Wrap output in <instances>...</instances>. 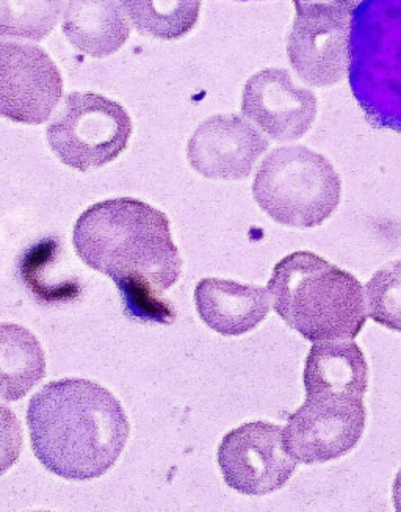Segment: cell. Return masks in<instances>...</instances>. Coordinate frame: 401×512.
<instances>
[{
	"label": "cell",
	"instance_id": "obj_1",
	"mask_svg": "<svg viewBox=\"0 0 401 512\" xmlns=\"http://www.w3.org/2000/svg\"><path fill=\"white\" fill-rule=\"evenodd\" d=\"M73 243L88 267L115 282L127 317L173 323L163 293L178 282L182 257L165 213L134 198L98 202L80 215Z\"/></svg>",
	"mask_w": 401,
	"mask_h": 512
},
{
	"label": "cell",
	"instance_id": "obj_2",
	"mask_svg": "<svg viewBox=\"0 0 401 512\" xmlns=\"http://www.w3.org/2000/svg\"><path fill=\"white\" fill-rule=\"evenodd\" d=\"M27 423L38 461L71 481L109 472L131 434L120 401L90 379H62L44 386L30 400Z\"/></svg>",
	"mask_w": 401,
	"mask_h": 512
},
{
	"label": "cell",
	"instance_id": "obj_3",
	"mask_svg": "<svg viewBox=\"0 0 401 512\" xmlns=\"http://www.w3.org/2000/svg\"><path fill=\"white\" fill-rule=\"evenodd\" d=\"M267 289L276 314L312 343L356 339L369 317L361 282L309 251L276 264Z\"/></svg>",
	"mask_w": 401,
	"mask_h": 512
},
{
	"label": "cell",
	"instance_id": "obj_4",
	"mask_svg": "<svg viewBox=\"0 0 401 512\" xmlns=\"http://www.w3.org/2000/svg\"><path fill=\"white\" fill-rule=\"evenodd\" d=\"M348 80L367 121L401 134V0H362L353 11Z\"/></svg>",
	"mask_w": 401,
	"mask_h": 512
},
{
	"label": "cell",
	"instance_id": "obj_5",
	"mask_svg": "<svg viewBox=\"0 0 401 512\" xmlns=\"http://www.w3.org/2000/svg\"><path fill=\"white\" fill-rule=\"evenodd\" d=\"M254 201L271 220L289 228L325 223L340 204L342 181L325 156L306 146H282L259 166Z\"/></svg>",
	"mask_w": 401,
	"mask_h": 512
},
{
	"label": "cell",
	"instance_id": "obj_6",
	"mask_svg": "<svg viewBox=\"0 0 401 512\" xmlns=\"http://www.w3.org/2000/svg\"><path fill=\"white\" fill-rule=\"evenodd\" d=\"M132 119L123 105L96 93H71L47 127V141L60 162L77 171L109 165L131 140Z\"/></svg>",
	"mask_w": 401,
	"mask_h": 512
},
{
	"label": "cell",
	"instance_id": "obj_7",
	"mask_svg": "<svg viewBox=\"0 0 401 512\" xmlns=\"http://www.w3.org/2000/svg\"><path fill=\"white\" fill-rule=\"evenodd\" d=\"M365 404L353 395H306L284 428L287 450L301 464L314 466L348 455L365 430Z\"/></svg>",
	"mask_w": 401,
	"mask_h": 512
},
{
	"label": "cell",
	"instance_id": "obj_8",
	"mask_svg": "<svg viewBox=\"0 0 401 512\" xmlns=\"http://www.w3.org/2000/svg\"><path fill=\"white\" fill-rule=\"evenodd\" d=\"M297 459L287 450L284 430L270 422H251L226 434L218 448L224 481L243 495H267L289 483Z\"/></svg>",
	"mask_w": 401,
	"mask_h": 512
},
{
	"label": "cell",
	"instance_id": "obj_9",
	"mask_svg": "<svg viewBox=\"0 0 401 512\" xmlns=\"http://www.w3.org/2000/svg\"><path fill=\"white\" fill-rule=\"evenodd\" d=\"M63 96L60 69L44 49L21 41H0V116L40 126Z\"/></svg>",
	"mask_w": 401,
	"mask_h": 512
},
{
	"label": "cell",
	"instance_id": "obj_10",
	"mask_svg": "<svg viewBox=\"0 0 401 512\" xmlns=\"http://www.w3.org/2000/svg\"><path fill=\"white\" fill-rule=\"evenodd\" d=\"M246 119L275 141H295L308 134L317 118L315 94L301 87L286 69H264L243 88Z\"/></svg>",
	"mask_w": 401,
	"mask_h": 512
},
{
	"label": "cell",
	"instance_id": "obj_11",
	"mask_svg": "<svg viewBox=\"0 0 401 512\" xmlns=\"http://www.w3.org/2000/svg\"><path fill=\"white\" fill-rule=\"evenodd\" d=\"M270 141L250 119L239 115L207 118L188 141L187 157L196 173L215 181H243L253 173Z\"/></svg>",
	"mask_w": 401,
	"mask_h": 512
},
{
	"label": "cell",
	"instance_id": "obj_12",
	"mask_svg": "<svg viewBox=\"0 0 401 512\" xmlns=\"http://www.w3.org/2000/svg\"><path fill=\"white\" fill-rule=\"evenodd\" d=\"M271 296L259 285L207 278L195 290L201 320L226 337H239L256 329L270 312Z\"/></svg>",
	"mask_w": 401,
	"mask_h": 512
},
{
	"label": "cell",
	"instance_id": "obj_13",
	"mask_svg": "<svg viewBox=\"0 0 401 512\" xmlns=\"http://www.w3.org/2000/svg\"><path fill=\"white\" fill-rule=\"evenodd\" d=\"M66 40L82 54L105 58L131 37L132 22L121 0H68L63 10Z\"/></svg>",
	"mask_w": 401,
	"mask_h": 512
},
{
	"label": "cell",
	"instance_id": "obj_14",
	"mask_svg": "<svg viewBox=\"0 0 401 512\" xmlns=\"http://www.w3.org/2000/svg\"><path fill=\"white\" fill-rule=\"evenodd\" d=\"M306 395L337 394L364 397L369 365L353 340H328L312 345L304 365Z\"/></svg>",
	"mask_w": 401,
	"mask_h": 512
},
{
	"label": "cell",
	"instance_id": "obj_15",
	"mask_svg": "<svg viewBox=\"0 0 401 512\" xmlns=\"http://www.w3.org/2000/svg\"><path fill=\"white\" fill-rule=\"evenodd\" d=\"M46 357L32 331L15 323L0 325V400L18 401L40 383Z\"/></svg>",
	"mask_w": 401,
	"mask_h": 512
},
{
	"label": "cell",
	"instance_id": "obj_16",
	"mask_svg": "<svg viewBox=\"0 0 401 512\" xmlns=\"http://www.w3.org/2000/svg\"><path fill=\"white\" fill-rule=\"evenodd\" d=\"M132 26L146 37L181 40L198 24L201 0H121Z\"/></svg>",
	"mask_w": 401,
	"mask_h": 512
},
{
	"label": "cell",
	"instance_id": "obj_17",
	"mask_svg": "<svg viewBox=\"0 0 401 512\" xmlns=\"http://www.w3.org/2000/svg\"><path fill=\"white\" fill-rule=\"evenodd\" d=\"M65 0H0V38L43 41L57 27Z\"/></svg>",
	"mask_w": 401,
	"mask_h": 512
},
{
	"label": "cell",
	"instance_id": "obj_18",
	"mask_svg": "<svg viewBox=\"0 0 401 512\" xmlns=\"http://www.w3.org/2000/svg\"><path fill=\"white\" fill-rule=\"evenodd\" d=\"M364 290L369 317L383 328L401 332V260L376 271Z\"/></svg>",
	"mask_w": 401,
	"mask_h": 512
},
{
	"label": "cell",
	"instance_id": "obj_19",
	"mask_svg": "<svg viewBox=\"0 0 401 512\" xmlns=\"http://www.w3.org/2000/svg\"><path fill=\"white\" fill-rule=\"evenodd\" d=\"M362 0H295L297 16L350 27L351 15Z\"/></svg>",
	"mask_w": 401,
	"mask_h": 512
},
{
	"label": "cell",
	"instance_id": "obj_20",
	"mask_svg": "<svg viewBox=\"0 0 401 512\" xmlns=\"http://www.w3.org/2000/svg\"><path fill=\"white\" fill-rule=\"evenodd\" d=\"M24 437L15 412L0 404V476L15 466L21 456Z\"/></svg>",
	"mask_w": 401,
	"mask_h": 512
},
{
	"label": "cell",
	"instance_id": "obj_21",
	"mask_svg": "<svg viewBox=\"0 0 401 512\" xmlns=\"http://www.w3.org/2000/svg\"><path fill=\"white\" fill-rule=\"evenodd\" d=\"M392 498H394L395 509L401 512V469L395 476L394 489H392Z\"/></svg>",
	"mask_w": 401,
	"mask_h": 512
}]
</instances>
